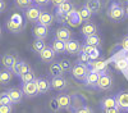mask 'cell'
<instances>
[{"mask_svg": "<svg viewBox=\"0 0 128 113\" xmlns=\"http://www.w3.org/2000/svg\"><path fill=\"white\" fill-rule=\"evenodd\" d=\"M5 9H6V4H5V2H4V0H0V12L4 13V12H5Z\"/></svg>", "mask_w": 128, "mask_h": 113, "instance_id": "cell-47", "label": "cell"}, {"mask_svg": "<svg viewBox=\"0 0 128 113\" xmlns=\"http://www.w3.org/2000/svg\"><path fill=\"white\" fill-rule=\"evenodd\" d=\"M59 23H63V25H69L72 27H78L82 22H84L80 10H77L76 8H73L70 12L66 16H63L60 18H56Z\"/></svg>", "mask_w": 128, "mask_h": 113, "instance_id": "cell-2", "label": "cell"}, {"mask_svg": "<svg viewBox=\"0 0 128 113\" xmlns=\"http://www.w3.org/2000/svg\"><path fill=\"white\" fill-rule=\"evenodd\" d=\"M38 22L41 25H44V26H46V27L50 28L52 25H54V22H55V17H54V14L50 13V12H42L41 18H40Z\"/></svg>", "mask_w": 128, "mask_h": 113, "instance_id": "cell-25", "label": "cell"}, {"mask_svg": "<svg viewBox=\"0 0 128 113\" xmlns=\"http://www.w3.org/2000/svg\"><path fill=\"white\" fill-rule=\"evenodd\" d=\"M36 84H37V87H38V91H40V95H45L52 89L51 86V80L49 81L48 78L45 77H38L35 80Z\"/></svg>", "mask_w": 128, "mask_h": 113, "instance_id": "cell-16", "label": "cell"}, {"mask_svg": "<svg viewBox=\"0 0 128 113\" xmlns=\"http://www.w3.org/2000/svg\"><path fill=\"white\" fill-rule=\"evenodd\" d=\"M106 16L110 21L115 23H119L127 17L126 13V8L123 7V4L118 0H112L109 7H108V12H106Z\"/></svg>", "mask_w": 128, "mask_h": 113, "instance_id": "cell-1", "label": "cell"}, {"mask_svg": "<svg viewBox=\"0 0 128 113\" xmlns=\"http://www.w3.org/2000/svg\"><path fill=\"white\" fill-rule=\"evenodd\" d=\"M51 48L55 50V53L56 54H64L66 53V41H63V40H59V39H52L51 40V43H50Z\"/></svg>", "mask_w": 128, "mask_h": 113, "instance_id": "cell-26", "label": "cell"}, {"mask_svg": "<svg viewBox=\"0 0 128 113\" xmlns=\"http://www.w3.org/2000/svg\"><path fill=\"white\" fill-rule=\"evenodd\" d=\"M114 66H115L116 69H119V71H122V72L128 71V59H127V57H126V50H124V55H123V57H119V58L115 59Z\"/></svg>", "mask_w": 128, "mask_h": 113, "instance_id": "cell-30", "label": "cell"}, {"mask_svg": "<svg viewBox=\"0 0 128 113\" xmlns=\"http://www.w3.org/2000/svg\"><path fill=\"white\" fill-rule=\"evenodd\" d=\"M17 60H18V57L14 54L6 53V54H3V57H2V63H3L4 68H9V69L13 68V66L16 64Z\"/></svg>", "mask_w": 128, "mask_h": 113, "instance_id": "cell-23", "label": "cell"}, {"mask_svg": "<svg viewBox=\"0 0 128 113\" xmlns=\"http://www.w3.org/2000/svg\"><path fill=\"white\" fill-rule=\"evenodd\" d=\"M90 71H91L90 66L80 63V62H76V64L73 66V69H72V75H73L74 78L78 80V81H84V78L87 77Z\"/></svg>", "mask_w": 128, "mask_h": 113, "instance_id": "cell-6", "label": "cell"}, {"mask_svg": "<svg viewBox=\"0 0 128 113\" xmlns=\"http://www.w3.org/2000/svg\"><path fill=\"white\" fill-rule=\"evenodd\" d=\"M81 32L84 37L95 35V34H98V26H96V23H94L92 21H86V22L83 23L82 28H81Z\"/></svg>", "mask_w": 128, "mask_h": 113, "instance_id": "cell-19", "label": "cell"}, {"mask_svg": "<svg viewBox=\"0 0 128 113\" xmlns=\"http://www.w3.org/2000/svg\"><path fill=\"white\" fill-rule=\"evenodd\" d=\"M84 5H86L94 14H99L101 12V8H102L101 0H86Z\"/></svg>", "mask_w": 128, "mask_h": 113, "instance_id": "cell-24", "label": "cell"}, {"mask_svg": "<svg viewBox=\"0 0 128 113\" xmlns=\"http://www.w3.org/2000/svg\"><path fill=\"white\" fill-rule=\"evenodd\" d=\"M55 37L59 39V40H63V41H68L73 37V34H72V31L67 27H59L56 31H55Z\"/></svg>", "mask_w": 128, "mask_h": 113, "instance_id": "cell-21", "label": "cell"}, {"mask_svg": "<svg viewBox=\"0 0 128 113\" xmlns=\"http://www.w3.org/2000/svg\"><path fill=\"white\" fill-rule=\"evenodd\" d=\"M102 113H120V109L118 107H113V108H108V109H101Z\"/></svg>", "mask_w": 128, "mask_h": 113, "instance_id": "cell-42", "label": "cell"}, {"mask_svg": "<svg viewBox=\"0 0 128 113\" xmlns=\"http://www.w3.org/2000/svg\"><path fill=\"white\" fill-rule=\"evenodd\" d=\"M84 44L91 45V46H100L101 45V39H100V36L98 34H95V35L84 37Z\"/></svg>", "mask_w": 128, "mask_h": 113, "instance_id": "cell-32", "label": "cell"}, {"mask_svg": "<svg viewBox=\"0 0 128 113\" xmlns=\"http://www.w3.org/2000/svg\"><path fill=\"white\" fill-rule=\"evenodd\" d=\"M32 34H34L35 39H41V40H46L49 36V27L41 25L40 22L35 23L34 28H32Z\"/></svg>", "mask_w": 128, "mask_h": 113, "instance_id": "cell-13", "label": "cell"}, {"mask_svg": "<svg viewBox=\"0 0 128 113\" xmlns=\"http://www.w3.org/2000/svg\"><path fill=\"white\" fill-rule=\"evenodd\" d=\"M34 3L40 7H44V5H48L49 3H51V0H34Z\"/></svg>", "mask_w": 128, "mask_h": 113, "instance_id": "cell-45", "label": "cell"}, {"mask_svg": "<svg viewBox=\"0 0 128 113\" xmlns=\"http://www.w3.org/2000/svg\"><path fill=\"white\" fill-rule=\"evenodd\" d=\"M13 107L12 105H2L0 107V113H12Z\"/></svg>", "mask_w": 128, "mask_h": 113, "instance_id": "cell-41", "label": "cell"}, {"mask_svg": "<svg viewBox=\"0 0 128 113\" xmlns=\"http://www.w3.org/2000/svg\"><path fill=\"white\" fill-rule=\"evenodd\" d=\"M5 28L12 34H19L20 31L24 28L23 26V21L20 18V16L18 14H13L9 19H6L5 22Z\"/></svg>", "mask_w": 128, "mask_h": 113, "instance_id": "cell-3", "label": "cell"}, {"mask_svg": "<svg viewBox=\"0 0 128 113\" xmlns=\"http://www.w3.org/2000/svg\"><path fill=\"white\" fill-rule=\"evenodd\" d=\"M51 86H52V90H55L58 92H64L69 87V82L64 76H58V77L51 78Z\"/></svg>", "mask_w": 128, "mask_h": 113, "instance_id": "cell-8", "label": "cell"}, {"mask_svg": "<svg viewBox=\"0 0 128 113\" xmlns=\"http://www.w3.org/2000/svg\"><path fill=\"white\" fill-rule=\"evenodd\" d=\"M50 108L52 109V110H60V108H59V104H58V101H56V98H52L51 99V101H50Z\"/></svg>", "mask_w": 128, "mask_h": 113, "instance_id": "cell-40", "label": "cell"}, {"mask_svg": "<svg viewBox=\"0 0 128 113\" xmlns=\"http://www.w3.org/2000/svg\"><path fill=\"white\" fill-rule=\"evenodd\" d=\"M82 51H84V53H87L92 60L98 59L100 57V50H99V46H91V45H86L83 44L82 46Z\"/></svg>", "mask_w": 128, "mask_h": 113, "instance_id": "cell-28", "label": "cell"}, {"mask_svg": "<svg viewBox=\"0 0 128 113\" xmlns=\"http://www.w3.org/2000/svg\"><path fill=\"white\" fill-rule=\"evenodd\" d=\"M46 44H45V40H41V39H35V41L32 43V50L36 51V53H40L42 49H45Z\"/></svg>", "mask_w": 128, "mask_h": 113, "instance_id": "cell-33", "label": "cell"}, {"mask_svg": "<svg viewBox=\"0 0 128 113\" xmlns=\"http://www.w3.org/2000/svg\"><path fill=\"white\" fill-rule=\"evenodd\" d=\"M49 75L51 77H58V76H63L64 75V71H63L59 62H52V63H50V66H49Z\"/></svg>", "mask_w": 128, "mask_h": 113, "instance_id": "cell-27", "label": "cell"}, {"mask_svg": "<svg viewBox=\"0 0 128 113\" xmlns=\"http://www.w3.org/2000/svg\"><path fill=\"white\" fill-rule=\"evenodd\" d=\"M126 13H127V17H128V4H127V7H126Z\"/></svg>", "mask_w": 128, "mask_h": 113, "instance_id": "cell-48", "label": "cell"}, {"mask_svg": "<svg viewBox=\"0 0 128 113\" xmlns=\"http://www.w3.org/2000/svg\"><path fill=\"white\" fill-rule=\"evenodd\" d=\"M123 3H124V4L127 5V4H128V0H123Z\"/></svg>", "mask_w": 128, "mask_h": 113, "instance_id": "cell-49", "label": "cell"}, {"mask_svg": "<svg viewBox=\"0 0 128 113\" xmlns=\"http://www.w3.org/2000/svg\"><path fill=\"white\" fill-rule=\"evenodd\" d=\"M42 12H44V10L40 8V5L35 4V5H31V7H28V8L26 9L24 17H26V19H27V22L35 25V23H37L38 21H40Z\"/></svg>", "mask_w": 128, "mask_h": 113, "instance_id": "cell-5", "label": "cell"}, {"mask_svg": "<svg viewBox=\"0 0 128 113\" xmlns=\"http://www.w3.org/2000/svg\"><path fill=\"white\" fill-rule=\"evenodd\" d=\"M73 8H74V7H73V4H72L70 0H69V2H66V3L60 4V5H58V7H56V10H55V17H56V18H60V17H63V16L68 14Z\"/></svg>", "mask_w": 128, "mask_h": 113, "instance_id": "cell-20", "label": "cell"}, {"mask_svg": "<svg viewBox=\"0 0 128 113\" xmlns=\"http://www.w3.org/2000/svg\"><path fill=\"white\" fill-rule=\"evenodd\" d=\"M99 78H100V73L99 72H95V71H90L87 77L84 78L83 84L87 89H98V85H99Z\"/></svg>", "mask_w": 128, "mask_h": 113, "instance_id": "cell-11", "label": "cell"}, {"mask_svg": "<svg viewBox=\"0 0 128 113\" xmlns=\"http://www.w3.org/2000/svg\"><path fill=\"white\" fill-rule=\"evenodd\" d=\"M66 2H69V0H51V4L55 5V7H58V5H60V4H63V3H66Z\"/></svg>", "mask_w": 128, "mask_h": 113, "instance_id": "cell-46", "label": "cell"}, {"mask_svg": "<svg viewBox=\"0 0 128 113\" xmlns=\"http://www.w3.org/2000/svg\"><path fill=\"white\" fill-rule=\"evenodd\" d=\"M82 46H83V44H81L78 40L70 39V40L66 41V54L78 55L82 51Z\"/></svg>", "mask_w": 128, "mask_h": 113, "instance_id": "cell-7", "label": "cell"}, {"mask_svg": "<svg viewBox=\"0 0 128 113\" xmlns=\"http://www.w3.org/2000/svg\"><path fill=\"white\" fill-rule=\"evenodd\" d=\"M55 55H56V53H55V50L51 48V45L45 46V49H42L40 53H38L40 59L44 62V63H46V64L52 63V62L55 60Z\"/></svg>", "mask_w": 128, "mask_h": 113, "instance_id": "cell-9", "label": "cell"}, {"mask_svg": "<svg viewBox=\"0 0 128 113\" xmlns=\"http://www.w3.org/2000/svg\"><path fill=\"white\" fill-rule=\"evenodd\" d=\"M73 113H94V110L90 108V107H83V108H81V109H78V110H76V112H73Z\"/></svg>", "mask_w": 128, "mask_h": 113, "instance_id": "cell-43", "label": "cell"}, {"mask_svg": "<svg viewBox=\"0 0 128 113\" xmlns=\"http://www.w3.org/2000/svg\"><path fill=\"white\" fill-rule=\"evenodd\" d=\"M8 94L10 95V98H12L13 103L14 104H19V103H22L23 100V96H24V92L22 90V87H10L8 89Z\"/></svg>", "mask_w": 128, "mask_h": 113, "instance_id": "cell-18", "label": "cell"}, {"mask_svg": "<svg viewBox=\"0 0 128 113\" xmlns=\"http://www.w3.org/2000/svg\"><path fill=\"white\" fill-rule=\"evenodd\" d=\"M126 57H127V59H128V50H126Z\"/></svg>", "mask_w": 128, "mask_h": 113, "instance_id": "cell-50", "label": "cell"}, {"mask_svg": "<svg viewBox=\"0 0 128 113\" xmlns=\"http://www.w3.org/2000/svg\"><path fill=\"white\" fill-rule=\"evenodd\" d=\"M32 3H34V0H14L16 7L19 9H27L32 5Z\"/></svg>", "mask_w": 128, "mask_h": 113, "instance_id": "cell-39", "label": "cell"}, {"mask_svg": "<svg viewBox=\"0 0 128 113\" xmlns=\"http://www.w3.org/2000/svg\"><path fill=\"white\" fill-rule=\"evenodd\" d=\"M120 46H122L123 50H128V36H126V37L122 39V41H120Z\"/></svg>", "mask_w": 128, "mask_h": 113, "instance_id": "cell-44", "label": "cell"}, {"mask_svg": "<svg viewBox=\"0 0 128 113\" xmlns=\"http://www.w3.org/2000/svg\"><path fill=\"white\" fill-rule=\"evenodd\" d=\"M19 78H20V82H22V84H24V82H31V81H35V80H36V76H35V72H34V69H31V71H28V72H27V73L22 75Z\"/></svg>", "mask_w": 128, "mask_h": 113, "instance_id": "cell-36", "label": "cell"}, {"mask_svg": "<svg viewBox=\"0 0 128 113\" xmlns=\"http://www.w3.org/2000/svg\"><path fill=\"white\" fill-rule=\"evenodd\" d=\"M22 90L24 92V96H27V98H36L37 95H40V91H38L36 81H31V82H24V84H22Z\"/></svg>", "mask_w": 128, "mask_h": 113, "instance_id": "cell-10", "label": "cell"}, {"mask_svg": "<svg viewBox=\"0 0 128 113\" xmlns=\"http://www.w3.org/2000/svg\"><path fill=\"white\" fill-rule=\"evenodd\" d=\"M13 71L12 69H9V68H4L2 71V73H0V84H2L3 86L8 85L10 81H12L13 78Z\"/></svg>", "mask_w": 128, "mask_h": 113, "instance_id": "cell-29", "label": "cell"}, {"mask_svg": "<svg viewBox=\"0 0 128 113\" xmlns=\"http://www.w3.org/2000/svg\"><path fill=\"white\" fill-rule=\"evenodd\" d=\"M113 82H114V78H113L112 72H109V69H105L104 72L100 73L98 89L101 91H108L113 87Z\"/></svg>", "mask_w": 128, "mask_h": 113, "instance_id": "cell-4", "label": "cell"}, {"mask_svg": "<svg viewBox=\"0 0 128 113\" xmlns=\"http://www.w3.org/2000/svg\"><path fill=\"white\" fill-rule=\"evenodd\" d=\"M100 107L101 109H108V108H113L116 107V99L115 96H106L100 101Z\"/></svg>", "mask_w": 128, "mask_h": 113, "instance_id": "cell-31", "label": "cell"}, {"mask_svg": "<svg viewBox=\"0 0 128 113\" xmlns=\"http://www.w3.org/2000/svg\"><path fill=\"white\" fill-rule=\"evenodd\" d=\"M0 104L2 105H13L14 104L12 98H10V95L8 94V91L2 92V96H0Z\"/></svg>", "mask_w": 128, "mask_h": 113, "instance_id": "cell-35", "label": "cell"}, {"mask_svg": "<svg viewBox=\"0 0 128 113\" xmlns=\"http://www.w3.org/2000/svg\"><path fill=\"white\" fill-rule=\"evenodd\" d=\"M59 63H60V66H62V68L64 71V73H66V72H72L74 64L69 59H62V60H59Z\"/></svg>", "mask_w": 128, "mask_h": 113, "instance_id": "cell-38", "label": "cell"}, {"mask_svg": "<svg viewBox=\"0 0 128 113\" xmlns=\"http://www.w3.org/2000/svg\"><path fill=\"white\" fill-rule=\"evenodd\" d=\"M32 68H31V66L27 63L26 60H23V59H18L17 62H16V64L13 66V68H12V71H13V73L16 75V76H22V75H24V73H27L28 71H31Z\"/></svg>", "mask_w": 128, "mask_h": 113, "instance_id": "cell-12", "label": "cell"}, {"mask_svg": "<svg viewBox=\"0 0 128 113\" xmlns=\"http://www.w3.org/2000/svg\"><path fill=\"white\" fill-rule=\"evenodd\" d=\"M108 63H109V60H98V59H95L90 63V68L95 72L101 73V72H104L105 69H108Z\"/></svg>", "mask_w": 128, "mask_h": 113, "instance_id": "cell-22", "label": "cell"}, {"mask_svg": "<svg viewBox=\"0 0 128 113\" xmlns=\"http://www.w3.org/2000/svg\"><path fill=\"white\" fill-rule=\"evenodd\" d=\"M77 62H80V63H83V64H87V66H90V63L92 62V59H91V57H90L87 53H84V51H81V53L78 54Z\"/></svg>", "mask_w": 128, "mask_h": 113, "instance_id": "cell-37", "label": "cell"}, {"mask_svg": "<svg viewBox=\"0 0 128 113\" xmlns=\"http://www.w3.org/2000/svg\"><path fill=\"white\" fill-rule=\"evenodd\" d=\"M59 104L60 110H70L72 108V95L68 94H59L55 96Z\"/></svg>", "mask_w": 128, "mask_h": 113, "instance_id": "cell-14", "label": "cell"}, {"mask_svg": "<svg viewBox=\"0 0 128 113\" xmlns=\"http://www.w3.org/2000/svg\"><path fill=\"white\" fill-rule=\"evenodd\" d=\"M116 107L123 112H128V91H120L115 95Z\"/></svg>", "mask_w": 128, "mask_h": 113, "instance_id": "cell-17", "label": "cell"}, {"mask_svg": "<svg viewBox=\"0 0 128 113\" xmlns=\"http://www.w3.org/2000/svg\"><path fill=\"white\" fill-rule=\"evenodd\" d=\"M86 104H87V100H86V98H84L83 95L74 94V95H72V108H70V112L72 113L76 112V110H78V109H81L83 107H86Z\"/></svg>", "mask_w": 128, "mask_h": 113, "instance_id": "cell-15", "label": "cell"}, {"mask_svg": "<svg viewBox=\"0 0 128 113\" xmlns=\"http://www.w3.org/2000/svg\"><path fill=\"white\" fill-rule=\"evenodd\" d=\"M80 13H81V16H82L83 21H91V18H92V16H94V13H92L91 10H90L86 5H84V4L81 7Z\"/></svg>", "mask_w": 128, "mask_h": 113, "instance_id": "cell-34", "label": "cell"}]
</instances>
